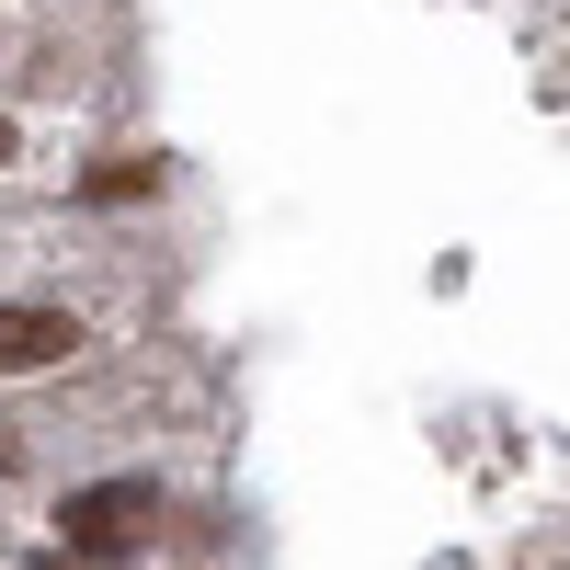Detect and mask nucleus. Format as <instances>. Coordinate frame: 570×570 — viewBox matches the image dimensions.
I'll list each match as a JSON object with an SVG mask.
<instances>
[{"instance_id":"obj_2","label":"nucleus","mask_w":570,"mask_h":570,"mask_svg":"<svg viewBox=\"0 0 570 570\" xmlns=\"http://www.w3.org/2000/svg\"><path fill=\"white\" fill-rule=\"evenodd\" d=\"M69 354H80V320H69V308L0 297V376H35V365H69Z\"/></svg>"},{"instance_id":"obj_4","label":"nucleus","mask_w":570,"mask_h":570,"mask_svg":"<svg viewBox=\"0 0 570 570\" xmlns=\"http://www.w3.org/2000/svg\"><path fill=\"white\" fill-rule=\"evenodd\" d=\"M35 570H80V559H35Z\"/></svg>"},{"instance_id":"obj_3","label":"nucleus","mask_w":570,"mask_h":570,"mask_svg":"<svg viewBox=\"0 0 570 570\" xmlns=\"http://www.w3.org/2000/svg\"><path fill=\"white\" fill-rule=\"evenodd\" d=\"M80 195H91V206H137V195H160V160H104Z\"/></svg>"},{"instance_id":"obj_1","label":"nucleus","mask_w":570,"mask_h":570,"mask_svg":"<svg viewBox=\"0 0 570 570\" xmlns=\"http://www.w3.org/2000/svg\"><path fill=\"white\" fill-rule=\"evenodd\" d=\"M160 525V491L149 480H91V491H69L58 502V537H69V559H115V548H137Z\"/></svg>"},{"instance_id":"obj_5","label":"nucleus","mask_w":570,"mask_h":570,"mask_svg":"<svg viewBox=\"0 0 570 570\" xmlns=\"http://www.w3.org/2000/svg\"><path fill=\"white\" fill-rule=\"evenodd\" d=\"M0 160H12V126H0Z\"/></svg>"}]
</instances>
